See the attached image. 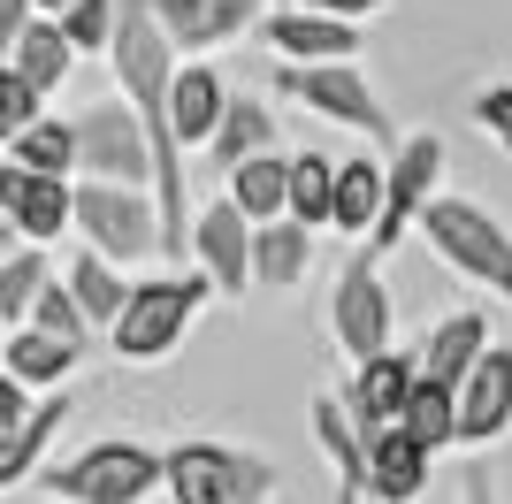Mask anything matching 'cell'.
I'll return each mask as SVG.
<instances>
[{
	"label": "cell",
	"instance_id": "9a60e30c",
	"mask_svg": "<svg viewBox=\"0 0 512 504\" xmlns=\"http://www.w3.org/2000/svg\"><path fill=\"white\" fill-rule=\"evenodd\" d=\"M153 16H161L176 54H214V46L260 31L268 0H153Z\"/></svg>",
	"mask_w": 512,
	"mask_h": 504
},
{
	"label": "cell",
	"instance_id": "d590c367",
	"mask_svg": "<svg viewBox=\"0 0 512 504\" xmlns=\"http://www.w3.org/2000/svg\"><path fill=\"white\" fill-rule=\"evenodd\" d=\"M31 413H39V398H31V390H23V382L8 375V367H0V451H8V443H23Z\"/></svg>",
	"mask_w": 512,
	"mask_h": 504
},
{
	"label": "cell",
	"instance_id": "d6a6232c",
	"mask_svg": "<svg viewBox=\"0 0 512 504\" xmlns=\"http://www.w3.org/2000/svg\"><path fill=\"white\" fill-rule=\"evenodd\" d=\"M467 123H474V138L490 153H505L512 161V77H497V84H482L467 100Z\"/></svg>",
	"mask_w": 512,
	"mask_h": 504
},
{
	"label": "cell",
	"instance_id": "5bb4252c",
	"mask_svg": "<svg viewBox=\"0 0 512 504\" xmlns=\"http://www.w3.org/2000/svg\"><path fill=\"white\" fill-rule=\"evenodd\" d=\"M0 207L23 230V245H54L62 230H77V184L62 176H31V168L0 161Z\"/></svg>",
	"mask_w": 512,
	"mask_h": 504
},
{
	"label": "cell",
	"instance_id": "7c38bea8",
	"mask_svg": "<svg viewBox=\"0 0 512 504\" xmlns=\"http://www.w3.org/2000/svg\"><path fill=\"white\" fill-rule=\"evenodd\" d=\"M306 428H314V451L337 474V504H367V428L352 420L344 390H314L306 398Z\"/></svg>",
	"mask_w": 512,
	"mask_h": 504
},
{
	"label": "cell",
	"instance_id": "b9f144b4",
	"mask_svg": "<svg viewBox=\"0 0 512 504\" xmlns=\"http://www.w3.org/2000/svg\"><path fill=\"white\" fill-rule=\"evenodd\" d=\"M268 8H291V0H268Z\"/></svg>",
	"mask_w": 512,
	"mask_h": 504
},
{
	"label": "cell",
	"instance_id": "d6986e66",
	"mask_svg": "<svg viewBox=\"0 0 512 504\" xmlns=\"http://www.w3.org/2000/svg\"><path fill=\"white\" fill-rule=\"evenodd\" d=\"M222 107H230V84L214 77L207 62H184L176 69V92H169V130L184 153H207L214 130H222Z\"/></svg>",
	"mask_w": 512,
	"mask_h": 504
},
{
	"label": "cell",
	"instance_id": "836d02e7",
	"mask_svg": "<svg viewBox=\"0 0 512 504\" xmlns=\"http://www.w3.org/2000/svg\"><path fill=\"white\" fill-rule=\"evenodd\" d=\"M39 115H46V100H39V92H31V84L16 77V62H0V153L16 146L23 130L39 123Z\"/></svg>",
	"mask_w": 512,
	"mask_h": 504
},
{
	"label": "cell",
	"instance_id": "8d00e7d4",
	"mask_svg": "<svg viewBox=\"0 0 512 504\" xmlns=\"http://www.w3.org/2000/svg\"><path fill=\"white\" fill-rule=\"evenodd\" d=\"M31 16H39L31 0H0V62L16 54V39H23V31H31Z\"/></svg>",
	"mask_w": 512,
	"mask_h": 504
},
{
	"label": "cell",
	"instance_id": "603a6c76",
	"mask_svg": "<svg viewBox=\"0 0 512 504\" xmlns=\"http://www.w3.org/2000/svg\"><path fill=\"white\" fill-rule=\"evenodd\" d=\"M69 420H77V390H54V398H39V413H31V428H23V443H8L0 451V497L23 482H39L46 474V451H54V436H62Z\"/></svg>",
	"mask_w": 512,
	"mask_h": 504
},
{
	"label": "cell",
	"instance_id": "3957f363",
	"mask_svg": "<svg viewBox=\"0 0 512 504\" xmlns=\"http://www.w3.org/2000/svg\"><path fill=\"white\" fill-rule=\"evenodd\" d=\"M413 237H428V252H436L451 275H467V283H482V291H497L512 306V230L490 207H474L459 191H436Z\"/></svg>",
	"mask_w": 512,
	"mask_h": 504
},
{
	"label": "cell",
	"instance_id": "ffe728a7",
	"mask_svg": "<svg viewBox=\"0 0 512 504\" xmlns=\"http://www.w3.org/2000/svg\"><path fill=\"white\" fill-rule=\"evenodd\" d=\"M314 252H321V230H306L291 214L253 230V291H299L314 275Z\"/></svg>",
	"mask_w": 512,
	"mask_h": 504
},
{
	"label": "cell",
	"instance_id": "9c48e42d",
	"mask_svg": "<svg viewBox=\"0 0 512 504\" xmlns=\"http://www.w3.org/2000/svg\"><path fill=\"white\" fill-rule=\"evenodd\" d=\"M436 191H444V138H436V130H406V138L383 153V222H375V237H367L360 252L390 260V252L421 230V214H428Z\"/></svg>",
	"mask_w": 512,
	"mask_h": 504
},
{
	"label": "cell",
	"instance_id": "7402d4cb",
	"mask_svg": "<svg viewBox=\"0 0 512 504\" xmlns=\"http://www.w3.org/2000/svg\"><path fill=\"white\" fill-rule=\"evenodd\" d=\"M77 359H85V352H69L62 336H46V329H8V352H0V367H8V375H16L31 398H54V390H69Z\"/></svg>",
	"mask_w": 512,
	"mask_h": 504
},
{
	"label": "cell",
	"instance_id": "74e56055",
	"mask_svg": "<svg viewBox=\"0 0 512 504\" xmlns=\"http://www.w3.org/2000/svg\"><path fill=\"white\" fill-rule=\"evenodd\" d=\"M299 8H314V16H337V23H367V16H383L390 0H299Z\"/></svg>",
	"mask_w": 512,
	"mask_h": 504
},
{
	"label": "cell",
	"instance_id": "f1b7e54d",
	"mask_svg": "<svg viewBox=\"0 0 512 504\" xmlns=\"http://www.w3.org/2000/svg\"><path fill=\"white\" fill-rule=\"evenodd\" d=\"M46 283H54V260H46V245H23L0 260V321L8 329H31V314H39Z\"/></svg>",
	"mask_w": 512,
	"mask_h": 504
},
{
	"label": "cell",
	"instance_id": "4fadbf2b",
	"mask_svg": "<svg viewBox=\"0 0 512 504\" xmlns=\"http://www.w3.org/2000/svg\"><path fill=\"white\" fill-rule=\"evenodd\" d=\"M413 390H421V352H383V359H367V367H352L344 405H352V420H360L367 443H375L383 428H398V420H406Z\"/></svg>",
	"mask_w": 512,
	"mask_h": 504
},
{
	"label": "cell",
	"instance_id": "8992f818",
	"mask_svg": "<svg viewBox=\"0 0 512 504\" xmlns=\"http://www.w3.org/2000/svg\"><path fill=\"white\" fill-rule=\"evenodd\" d=\"M329 336H337V352L352 359V367L398 352V306H390L383 260H375V252H360V245L344 252L337 283H329Z\"/></svg>",
	"mask_w": 512,
	"mask_h": 504
},
{
	"label": "cell",
	"instance_id": "60d3db41",
	"mask_svg": "<svg viewBox=\"0 0 512 504\" xmlns=\"http://www.w3.org/2000/svg\"><path fill=\"white\" fill-rule=\"evenodd\" d=\"M0 352H8V321H0Z\"/></svg>",
	"mask_w": 512,
	"mask_h": 504
},
{
	"label": "cell",
	"instance_id": "52a82bcc",
	"mask_svg": "<svg viewBox=\"0 0 512 504\" xmlns=\"http://www.w3.org/2000/svg\"><path fill=\"white\" fill-rule=\"evenodd\" d=\"M69 123H77V184H138V191H153V138H146V123H138V107H130L123 92L77 107Z\"/></svg>",
	"mask_w": 512,
	"mask_h": 504
},
{
	"label": "cell",
	"instance_id": "ba28073f",
	"mask_svg": "<svg viewBox=\"0 0 512 504\" xmlns=\"http://www.w3.org/2000/svg\"><path fill=\"white\" fill-rule=\"evenodd\" d=\"M77 245L107 252L115 268L161 260V199L138 184H77Z\"/></svg>",
	"mask_w": 512,
	"mask_h": 504
},
{
	"label": "cell",
	"instance_id": "4dcf8cb0",
	"mask_svg": "<svg viewBox=\"0 0 512 504\" xmlns=\"http://www.w3.org/2000/svg\"><path fill=\"white\" fill-rule=\"evenodd\" d=\"M329 207H337V161L329 153H291V222L329 230Z\"/></svg>",
	"mask_w": 512,
	"mask_h": 504
},
{
	"label": "cell",
	"instance_id": "d4e9b609",
	"mask_svg": "<svg viewBox=\"0 0 512 504\" xmlns=\"http://www.w3.org/2000/svg\"><path fill=\"white\" fill-rule=\"evenodd\" d=\"M375 222H383V161H375V153H352V161H337V207H329V230L352 237V245H367Z\"/></svg>",
	"mask_w": 512,
	"mask_h": 504
},
{
	"label": "cell",
	"instance_id": "7bdbcfd3",
	"mask_svg": "<svg viewBox=\"0 0 512 504\" xmlns=\"http://www.w3.org/2000/svg\"><path fill=\"white\" fill-rule=\"evenodd\" d=\"M54 504H62V497H54Z\"/></svg>",
	"mask_w": 512,
	"mask_h": 504
},
{
	"label": "cell",
	"instance_id": "ab89813d",
	"mask_svg": "<svg viewBox=\"0 0 512 504\" xmlns=\"http://www.w3.org/2000/svg\"><path fill=\"white\" fill-rule=\"evenodd\" d=\"M31 8H39V16H69V8H77V0H31Z\"/></svg>",
	"mask_w": 512,
	"mask_h": 504
},
{
	"label": "cell",
	"instance_id": "83f0119b",
	"mask_svg": "<svg viewBox=\"0 0 512 504\" xmlns=\"http://www.w3.org/2000/svg\"><path fill=\"white\" fill-rule=\"evenodd\" d=\"M0 161L31 168V176H62V184H77V123H69V115H39Z\"/></svg>",
	"mask_w": 512,
	"mask_h": 504
},
{
	"label": "cell",
	"instance_id": "f546056e",
	"mask_svg": "<svg viewBox=\"0 0 512 504\" xmlns=\"http://www.w3.org/2000/svg\"><path fill=\"white\" fill-rule=\"evenodd\" d=\"M406 436H421L436 459L444 451H459V390H444V382H428L421 375V390H413V405H406V420H398Z\"/></svg>",
	"mask_w": 512,
	"mask_h": 504
},
{
	"label": "cell",
	"instance_id": "484cf974",
	"mask_svg": "<svg viewBox=\"0 0 512 504\" xmlns=\"http://www.w3.org/2000/svg\"><path fill=\"white\" fill-rule=\"evenodd\" d=\"M222 191L237 199V214H245L253 230L283 222V214H291V153H260V161L230 168V176H222Z\"/></svg>",
	"mask_w": 512,
	"mask_h": 504
},
{
	"label": "cell",
	"instance_id": "5b68a950",
	"mask_svg": "<svg viewBox=\"0 0 512 504\" xmlns=\"http://www.w3.org/2000/svg\"><path fill=\"white\" fill-rule=\"evenodd\" d=\"M161 482H169L161 451L153 443H123V436L85 443L77 459H46V474H39V489L62 504H146Z\"/></svg>",
	"mask_w": 512,
	"mask_h": 504
},
{
	"label": "cell",
	"instance_id": "6da1fadb",
	"mask_svg": "<svg viewBox=\"0 0 512 504\" xmlns=\"http://www.w3.org/2000/svg\"><path fill=\"white\" fill-rule=\"evenodd\" d=\"M214 298V283L199 268H161V275H138L130 283V306H123V321L107 329V344H115V359L123 367H161V359L192 336V321H199V306Z\"/></svg>",
	"mask_w": 512,
	"mask_h": 504
},
{
	"label": "cell",
	"instance_id": "cb8c5ba5",
	"mask_svg": "<svg viewBox=\"0 0 512 504\" xmlns=\"http://www.w3.org/2000/svg\"><path fill=\"white\" fill-rule=\"evenodd\" d=\"M260 153H276V115H268V100H260V92H230V107H222V130H214L207 161L230 176V168L260 161Z\"/></svg>",
	"mask_w": 512,
	"mask_h": 504
},
{
	"label": "cell",
	"instance_id": "2e32d148",
	"mask_svg": "<svg viewBox=\"0 0 512 504\" xmlns=\"http://www.w3.org/2000/svg\"><path fill=\"white\" fill-rule=\"evenodd\" d=\"M512 436V344H490L459 390V451H490Z\"/></svg>",
	"mask_w": 512,
	"mask_h": 504
},
{
	"label": "cell",
	"instance_id": "ac0fdd59",
	"mask_svg": "<svg viewBox=\"0 0 512 504\" xmlns=\"http://www.w3.org/2000/svg\"><path fill=\"white\" fill-rule=\"evenodd\" d=\"M482 352H490V314L459 306V314H444L421 336V375L444 382V390H467V375L482 367Z\"/></svg>",
	"mask_w": 512,
	"mask_h": 504
},
{
	"label": "cell",
	"instance_id": "30bf717a",
	"mask_svg": "<svg viewBox=\"0 0 512 504\" xmlns=\"http://www.w3.org/2000/svg\"><path fill=\"white\" fill-rule=\"evenodd\" d=\"M192 268L214 283V298H245L253 291V222L237 214L230 191L192 214Z\"/></svg>",
	"mask_w": 512,
	"mask_h": 504
},
{
	"label": "cell",
	"instance_id": "1f68e13d",
	"mask_svg": "<svg viewBox=\"0 0 512 504\" xmlns=\"http://www.w3.org/2000/svg\"><path fill=\"white\" fill-rule=\"evenodd\" d=\"M31 329H46V336H62L69 352H92V321H85V306H77V291H69L62 275H54V283H46V298H39V314H31Z\"/></svg>",
	"mask_w": 512,
	"mask_h": 504
},
{
	"label": "cell",
	"instance_id": "44dd1931",
	"mask_svg": "<svg viewBox=\"0 0 512 504\" xmlns=\"http://www.w3.org/2000/svg\"><path fill=\"white\" fill-rule=\"evenodd\" d=\"M62 283L77 291V306H85L92 329H115V321H123V306H130V283H138V275L115 268L107 252L77 245V252H69V268H62Z\"/></svg>",
	"mask_w": 512,
	"mask_h": 504
},
{
	"label": "cell",
	"instance_id": "8fae6325",
	"mask_svg": "<svg viewBox=\"0 0 512 504\" xmlns=\"http://www.w3.org/2000/svg\"><path fill=\"white\" fill-rule=\"evenodd\" d=\"M260 46L276 62H299V69H321V62H360V23H337V16H314V8H268L260 16Z\"/></svg>",
	"mask_w": 512,
	"mask_h": 504
},
{
	"label": "cell",
	"instance_id": "277c9868",
	"mask_svg": "<svg viewBox=\"0 0 512 504\" xmlns=\"http://www.w3.org/2000/svg\"><path fill=\"white\" fill-rule=\"evenodd\" d=\"M276 92H283V100H299L306 115H321V123L360 130L367 146H383V153L406 138V130H398V115H390V100L375 92V77H367L360 62H321V69L276 62Z\"/></svg>",
	"mask_w": 512,
	"mask_h": 504
},
{
	"label": "cell",
	"instance_id": "e0dca14e",
	"mask_svg": "<svg viewBox=\"0 0 512 504\" xmlns=\"http://www.w3.org/2000/svg\"><path fill=\"white\" fill-rule=\"evenodd\" d=\"M436 482V451L406 428H383L367 443V504H421Z\"/></svg>",
	"mask_w": 512,
	"mask_h": 504
},
{
	"label": "cell",
	"instance_id": "e575fe53",
	"mask_svg": "<svg viewBox=\"0 0 512 504\" xmlns=\"http://www.w3.org/2000/svg\"><path fill=\"white\" fill-rule=\"evenodd\" d=\"M69 31V46H77V54H107V46H115V0H77V8H69V16H54Z\"/></svg>",
	"mask_w": 512,
	"mask_h": 504
},
{
	"label": "cell",
	"instance_id": "f35d334b",
	"mask_svg": "<svg viewBox=\"0 0 512 504\" xmlns=\"http://www.w3.org/2000/svg\"><path fill=\"white\" fill-rule=\"evenodd\" d=\"M459 504H497V482L482 474V466H467V474H459Z\"/></svg>",
	"mask_w": 512,
	"mask_h": 504
},
{
	"label": "cell",
	"instance_id": "4316f807",
	"mask_svg": "<svg viewBox=\"0 0 512 504\" xmlns=\"http://www.w3.org/2000/svg\"><path fill=\"white\" fill-rule=\"evenodd\" d=\"M8 62H16V77L31 84L39 100H54V92L69 84V69H77V46H69V31H62L54 16H31V31L16 39V54H8Z\"/></svg>",
	"mask_w": 512,
	"mask_h": 504
},
{
	"label": "cell",
	"instance_id": "7a4b0ae2",
	"mask_svg": "<svg viewBox=\"0 0 512 504\" xmlns=\"http://www.w3.org/2000/svg\"><path fill=\"white\" fill-rule=\"evenodd\" d=\"M169 466V504H276L283 497V466L245 451V443H214V436H192V443H169L161 451Z\"/></svg>",
	"mask_w": 512,
	"mask_h": 504
}]
</instances>
